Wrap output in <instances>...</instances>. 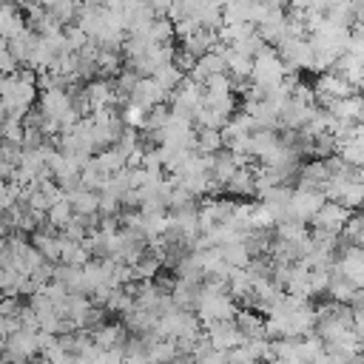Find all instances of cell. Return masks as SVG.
Instances as JSON below:
<instances>
[{
  "label": "cell",
  "instance_id": "74e56055",
  "mask_svg": "<svg viewBox=\"0 0 364 364\" xmlns=\"http://www.w3.org/2000/svg\"><path fill=\"white\" fill-rule=\"evenodd\" d=\"M37 3H40V6H43V9H48V11H51V9H54V6H57V3H60V0H37Z\"/></svg>",
  "mask_w": 364,
  "mask_h": 364
},
{
  "label": "cell",
  "instance_id": "d6a6232c",
  "mask_svg": "<svg viewBox=\"0 0 364 364\" xmlns=\"http://www.w3.org/2000/svg\"><path fill=\"white\" fill-rule=\"evenodd\" d=\"M94 364H125V350H100Z\"/></svg>",
  "mask_w": 364,
  "mask_h": 364
},
{
  "label": "cell",
  "instance_id": "5bb4252c",
  "mask_svg": "<svg viewBox=\"0 0 364 364\" xmlns=\"http://www.w3.org/2000/svg\"><path fill=\"white\" fill-rule=\"evenodd\" d=\"M236 327H239V333H242L245 341H262V338H267V321L256 310H239Z\"/></svg>",
  "mask_w": 364,
  "mask_h": 364
},
{
  "label": "cell",
  "instance_id": "f35d334b",
  "mask_svg": "<svg viewBox=\"0 0 364 364\" xmlns=\"http://www.w3.org/2000/svg\"><path fill=\"white\" fill-rule=\"evenodd\" d=\"M358 125H364V94H361V105H358Z\"/></svg>",
  "mask_w": 364,
  "mask_h": 364
},
{
  "label": "cell",
  "instance_id": "7a4b0ae2",
  "mask_svg": "<svg viewBox=\"0 0 364 364\" xmlns=\"http://www.w3.org/2000/svg\"><path fill=\"white\" fill-rule=\"evenodd\" d=\"M279 57L284 60L287 71H299V68H313V46L307 37H287L279 43Z\"/></svg>",
  "mask_w": 364,
  "mask_h": 364
},
{
  "label": "cell",
  "instance_id": "9a60e30c",
  "mask_svg": "<svg viewBox=\"0 0 364 364\" xmlns=\"http://www.w3.org/2000/svg\"><path fill=\"white\" fill-rule=\"evenodd\" d=\"M65 196H68L77 216H100V193L97 191H88V188L80 185V188L68 191Z\"/></svg>",
  "mask_w": 364,
  "mask_h": 364
},
{
  "label": "cell",
  "instance_id": "52a82bcc",
  "mask_svg": "<svg viewBox=\"0 0 364 364\" xmlns=\"http://www.w3.org/2000/svg\"><path fill=\"white\" fill-rule=\"evenodd\" d=\"M321 205H324V193H321V191L293 188V196H290L287 210H290V219H296V222H310V219L318 213Z\"/></svg>",
  "mask_w": 364,
  "mask_h": 364
},
{
  "label": "cell",
  "instance_id": "2e32d148",
  "mask_svg": "<svg viewBox=\"0 0 364 364\" xmlns=\"http://www.w3.org/2000/svg\"><path fill=\"white\" fill-rule=\"evenodd\" d=\"M225 60H228V74H230L233 85H239V82H250V74H253V57H247V54H242V51H233V48L228 46Z\"/></svg>",
  "mask_w": 364,
  "mask_h": 364
},
{
  "label": "cell",
  "instance_id": "7402d4cb",
  "mask_svg": "<svg viewBox=\"0 0 364 364\" xmlns=\"http://www.w3.org/2000/svg\"><path fill=\"white\" fill-rule=\"evenodd\" d=\"M239 168H242V165L236 162V156H233L230 151H225V154H216V156H213V171H210V173H213V179H216V182L228 185Z\"/></svg>",
  "mask_w": 364,
  "mask_h": 364
},
{
  "label": "cell",
  "instance_id": "e575fe53",
  "mask_svg": "<svg viewBox=\"0 0 364 364\" xmlns=\"http://www.w3.org/2000/svg\"><path fill=\"white\" fill-rule=\"evenodd\" d=\"M338 0H307V9H313V11H321V14H327L333 6H336Z\"/></svg>",
  "mask_w": 364,
  "mask_h": 364
},
{
  "label": "cell",
  "instance_id": "e0dca14e",
  "mask_svg": "<svg viewBox=\"0 0 364 364\" xmlns=\"http://www.w3.org/2000/svg\"><path fill=\"white\" fill-rule=\"evenodd\" d=\"M37 40H40V34H34L31 28H26V31L17 34L14 40H9V51H11V57L17 60V65H28V60H31V54H34V48H37Z\"/></svg>",
  "mask_w": 364,
  "mask_h": 364
},
{
  "label": "cell",
  "instance_id": "9c48e42d",
  "mask_svg": "<svg viewBox=\"0 0 364 364\" xmlns=\"http://www.w3.org/2000/svg\"><path fill=\"white\" fill-rule=\"evenodd\" d=\"M205 336H208L210 347L213 350H222V353H230L233 347L245 344V338H242V333L236 327V318L233 321H216V324L205 327Z\"/></svg>",
  "mask_w": 364,
  "mask_h": 364
},
{
  "label": "cell",
  "instance_id": "8d00e7d4",
  "mask_svg": "<svg viewBox=\"0 0 364 364\" xmlns=\"http://www.w3.org/2000/svg\"><path fill=\"white\" fill-rule=\"evenodd\" d=\"M310 364H336V361H333V358L324 353V355H318V358H316V361H310Z\"/></svg>",
  "mask_w": 364,
  "mask_h": 364
},
{
  "label": "cell",
  "instance_id": "cb8c5ba5",
  "mask_svg": "<svg viewBox=\"0 0 364 364\" xmlns=\"http://www.w3.org/2000/svg\"><path fill=\"white\" fill-rule=\"evenodd\" d=\"M222 131H213V128H199L196 131V151L199 154H208V156H216L222 151Z\"/></svg>",
  "mask_w": 364,
  "mask_h": 364
},
{
  "label": "cell",
  "instance_id": "d6986e66",
  "mask_svg": "<svg viewBox=\"0 0 364 364\" xmlns=\"http://www.w3.org/2000/svg\"><path fill=\"white\" fill-rule=\"evenodd\" d=\"M219 253H222V259H225L230 267H236V270H245V267L253 262V256H250V250H247L245 239H242V242L222 245V247H219Z\"/></svg>",
  "mask_w": 364,
  "mask_h": 364
},
{
  "label": "cell",
  "instance_id": "603a6c76",
  "mask_svg": "<svg viewBox=\"0 0 364 364\" xmlns=\"http://www.w3.org/2000/svg\"><path fill=\"white\" fill-rule=\"evenodd\" d=\"M71 219H74V208H71L68 196H63L60 202H54V205L48 208V213H46V225H51L54 230H63Z\"/></svg>",
  "mask_w": 364,
  "mask_h": 364
},
{
  "label": "cell",
  "instance_id": "ac0fdd59",
  "mask_svg": "<svg viewBox=\"0 0 364 364\" xmlns=\"http://www.w3.org/2000/svg\"><path fill=\"white\" fill-rule=\"evenodd\" d=\"M94 65H97V74H100L102 80H111V77L117 80L119 71H122V60H119V54L111 51V48H100Z\"/></svg>",
  "mask_w": 364,
  "mask_h": 364
},
{
  "label": "cell",
  "instance_id": "8992f818",
  "mask_svg": "<svg viewBox=\"0 0 364 364\" xmlns=\"http://www.w3.org/2000/svg\"><path fill=\"white\" fill-rule=\"evenodd\" d=\"M82 94H85V108L91 111V114H97V111H105V108H114V102L119 100V91H117V82H111V80H91V82H85V88H82Z\"/></svg>",
  "mask_w": 364,
  "mask_h": 364
},
{
  "label": "cell",
  "instance_id": "277c9868",
  "mask_svg": "<svg viewBox=\"0 0 364 364\" xmlns=\"http://www.w3.org/2000/svg\"><path fill=\"white\" fill-rule=\"evenodd\" d=\"M316 100L324 105V108H330L333 102H338V100H344V97H353V85L344 80V77H338L336 71H324V74H318V80H316Z\"/></svg>",
  "mask_w": 364,
  "mask_h": 364
},
{
  "label": "cell",
  "instance_id": "44dd1931",
  "mask_svg": "<svg viewBox=\"0 0 364 364\" xmlns=\"http://www.w3.org/2000/svg\"><path fill=\"white\" fill-rule=\"evenodd\" d=\"M145 37L151 40V46H171L173 43V23L168 17H156L148 28H145Z\"/></svg>",
  "mask_w": 364,
  "mask_h": 364
},
{
  "label": "cell",
  "instance_id": "ab89813d",
  "mask_svg": "<svg viewBox=\"0 0 364 364\" xmlns=\"http://www.w3.org/2000/svg\"><path fill=\"white\" fill-rule=\"evenodd\" d=\"M3 350H6V336L0 333V353H3Z\"/></svg>",
  "mask_w": 364,
  "mask_h": 364
},
{
  "label": "cell",
  "instance_id": "d590c367",
  "mask_svg": "<svg viewBox=\"0 0 364 364\" xmlns=\"http://www.w3.org/2000/svg\"><path fill=\"white\" fill-rule=\"evenodd\" d=\"M9 119V111H6V102H3V97H0V125Z\"/></svg>",
  "mask_w": 364,
  "mask_h": 364
},
{
  "label": "cell",
  "instance_id": "ffe728a7",
  "mask_svg": "<svg viewBox=\"0 0 364 364\" xmlns=\"http://www.w3.org/2000/svg\"><path fill=\"white\" fill-rule=\"evenodd\" d=\"M225 191H228V193H233V196H250V193H256L253 168H250V165H247V168H239V171L233 173V179L225 185Z\"/></svg>",
  "mask_w": 364,
  "mask_h": 364
},
{
  "label": "cell",
  "instance_id": "d4e9b609",
  "mask_svg": "<svg viewBox=\"0 0 364 364\" xmlns=\"http://www.w3.org/2000/svg\"><path fill=\"white\" fill-rule=\"evenodd\" d=\"M159 267H162V259L154 256V253H145V256L131 267V276H134V282H151V279L159 273Z\"/></svg>",
  "mask_w": 364,
  "mask_h": 364
},
{
  "label": "cell",
  "instance_id": "836d02e7",
  "mask_svg": "<svg viewBox=\"0 0 364 364\" xmlns=\"http://www.w3.org/2000/svg\"><path fill=\"white\" fill-rule=\"evenodd\" d=\"M353 330H355L358 338L364 341V307H355V310H353Z\"/></svg>",
  "mask_w": 364,
  "mask_h": 364
},
{
  "label": "cell",
  "instance_id": "6da1fadb",
  "mask_svg": "<svg viewBox=\"0 0 364 364\" xmlns=\"http://www.w3.org/2000/svg\"><path fill=\"white\" fill-rule=\"evenodd\" d=\"M290 71H287V65H284V60L279 57V51L273 48V46H264L256 57H253V74H250V82L267 97L270 91H276L282 82H284V77H287Z\"/></svg>",
  "mask_w": 364,
  "mask_h": 364
},
{
  "label": "cell",
  "instance_id": "5b68a950",
  "mask_svg": "<svg viewBox=\"0 0 364 364\" xmlns=\"http://www.w3.org/2000/svg\"><path fill=\"white\" fill-rule=\"evenodd\" d=\"M333 270L341 273L353 287H364V247L347 245V247L338 253Z\"/></svg>",
  "mask_w": 364,
  "mask_h": 364
},
{
  "label": "cell",
  "instance_id": "30bf717a",
  "mask_svg": "<svg viewBox=\"0 0 364 364\" xmlns=\"http://www.w3.org/2000/svg\"><path fill=\"white\" fill-rule=\"evenodd\" d=\"M165 100H168V91L154 77H142L136 82V88L131 91V97H128V102H136V105H142L148 111L156 108V105H165Z\"/></svg>",
  "mask_w": 364,
  "mask_h": 364
},
{
  "label": "cell",
  "instance_id": "484cf974",
  "mask_svg": "<svg viewBox=\"0 0 364 364\" xmlns=\"http://www.w3.org/2000/svg\"><path fill=\"white\" fill-rule=\"evenodd\" d=\"M358 287H353L341 273H336V270H330V284H327V293L333 296V301H341V304H350V299H353V293H355Z\"/></svg>",
  "mask_w": 364,
  "mask_h": 364
},
{
  "label": "cell",
  "instance_id": "4316f807",
  "mask_svg": "<svg viewBox=\"0 0 364 364\" xmlns=\"http://www.w3.org/2000/svg\"><path fill=\"white\" fill-rule=\"evenodd\" d=\"M185 77H188V74H185L182 68H176V65H165V68H159V71L154 74V80H156L168 94H171L173 88H179V82H182Z\"/></svg>",
  "mask_w": 364,
  "mask_h": 364
},
{
  "label": "cell",
  "instance_id": "4fadbf2b",
  "mask_svg": "<svg viewBox=\"0 0 364 364\" xmlns=\"http://www.w3.org/2000/svg\"><path fill=\"white\" fill-rule=\"evenodd\" d=\"M94 344L100 350H125L128 344V327L125 324H100L94 333H91Z\"/></svg>",
  "mask_w": 364,
  "mask_h": 364
},
{
  "label": "cell",
  "instance_id": "83f0119b",
  "mask_svg": "<svg viewBox=\"0 0 364 364\" xmlns=\"http://www.w3.org/2000/svg\"><path fill=\"white\" fill-rule=\"evenodd\" d=\"M23 136H26V125L20 119H6L0 125V142H11V145H20L23 148Z\"/></svg>",
  "mask_w": 364,
  "mask_h": 364
},
{
  "label": "cell",
  "instance_id": "1f68e13d",
  "mask_svg": "<svg viewBox=\"0 0 364 364\" xmlns=\"http://www.w3.org/2000/svg\"><path fill=\"white\" fill-rule=\"evenodd\" d=\"M63 31H65V43H68V51H74V54H77V51H80V48H82V46L91 40V37H88V34H85V31H82L77 23L65 26Z\"/></svg>",
  "mask_w": 364,
  "mask_h": 364
},
{
  "label": "cell",
  "instance_id": "60d3db41",
  "mask_svg": "<svg viewBox=\"0 0 364 364\" xmlns=\"http://www.w3.org/2000/svg\"><path fill=\"white\" fill-rule=\"evenodd\" d=\"M0 364H14V361H11L9 355H3V358H0Z\"/></svg>",
  "mask_w": 364,
  "mask_h": 364
},
{
  "label": "cell",
  "instance_id": "f546056e",
  "mask_svg": "<svg viewBox=\"0 0 364 364\" xmlns=\"http://www.w3.org/2000/svg\"><path fill=\"white\" fill-rule=\"evenodd\" d=\"M341 239H344L347 245H358V247H364V216L350 219V222L344 225V230H341Z\"/></svg>",
  "mask_w": 364,
  "mask_h": 364
},
{
  "label": "cell",
  "instance_id": "8fae6325",
  "mask_svg": "<svg viewBox=\"0 0 364 364\" xmlns=\"http://www.w3.org/2000/svg\"><path fill=\"white\" fill-rule=\"evenodd\" d=\"M330 168H327V159H310L307 165L299 168V188H310V191H321L327 188L330 182Z\"/></svg>",
  "mask_w": 364,
  "mask_h": 364
},
{
  "label": "cell",
  "instance_id": "4dcf8cb0",
  "mask_svg": "<svg viewBox=\"0 0 364 364\" xmlns=\"http://www.w3.org/2000/svg\"><path fill=\"white\" fill-rule=\"evenodd\" d=\"M51 14L63 23V26H71V23H77V14H80V3H74V0H60L54 9H51Z\"/></svg>",
  "mask_w": 364,
  "mask_h": 364
},
{
  "label": "cell",
  "instance_id": "ba28073f",
  "mask_svg": "<svg viewBox=\"0 0 364 364\" xmlns=\"http://www.w3.org/2000/svg\"><path fill=\"white\" fill-rule=\"evenodd\" d=\"M310 222H313L316 230H327V233L341 236L344 225L350 222V210H347L341 202H330V199H324V205L318 208V213H316Z\"/></svg>",
  "mask_w": 364,
  "mask_h": 364
},
{
  "label": "cell",
  "instance_id": "7c38bea8",
  "mask_svg": "<svg viewBox=\"0 0 364 364\" xmlns=\"http://www.w3.org/2000/svg\"><path fill=\"white\" fill-rule=\"evenodd\" d=\"M26 28H28V23H26L23 9L17 3H3L0 0V37L3 40H14Z\"/></svg>",
  "mask_w": 364,
  "mask_h": 364
},
{
  "label": "cell",
  "instance_id": "3957f363",
  "mask_svg": "<svg viewBox=\"0 0 364 364\" xmlns=\"http://www.w3.org/2000/svg\"><path fill=\"white\" fill-rule=\"evenodd\" d=\"M14 364H28L34 355H40V330H17L6 338V350H3Z\"/></svg>",
  "mask_w": 364,
  "mask_h": 364
},
{
  "label": "cell",
  "instance_id": "f1b7e54d",
  "mask_svg": "<svg viewBox=\"0 0 364 364\" xmlns=\"http://www.w3.org/2000/svg\"><path fill=\"white\" fill-rule=\"evenodd\" d=\"M122 122L128 125V128H145V122H148V108H142V105H136V102H125V108H122Z\"/></svg>",
  "mask_w": 364,
  "mask_h": 364
}]
</instances>
